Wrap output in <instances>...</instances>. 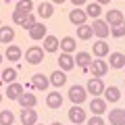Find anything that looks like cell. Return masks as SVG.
<instances>
[{
    "label": "cell",
    "mask_w": 125,
    "mask_h": 125,
    "mask_svg": "<svg viewBox=\"0 0 125 125\" xmlns=\"http://www.w3.org/2000/svg\"><path fill=\"white\" fill-rule=\"evenodd\" d=\"M85 98H88V90H85L83 85L73 83L71 88H69V100H71L73 104H81Z\"/></svg>",
    "instance_id": "6da1fadb"
},
{
    "label": "cell",
    "mask_w": 125,
    "mask_h": 125,
    "mask_svg": "<svg viewBox=\"0 0 125 125\" xmlns=\"http://www.w3.org/2000/svg\"><path fill=\"white\" fill-rule=\"evenodd\" d=\"M92 31H94V36H98V40H104L106 36H111V25L104 19H96L92 23Z\"/></svg>",
    "instance_id": "7a4b0ae2"
},
{
    "label": "cell",
    "mask_w": 125,
    "mask_h": 125,
    "mask_svg": "<svg viewBox=\"0 0 125 125\" xmlns=\"http://www.w3.org/2000/svg\"><path fill=\"white\" fill-rule=\"evenodd\" d=\"M44 52L46 50L40 48V46H31V48L25 52V58H27L29 65H40V62L44 61Z\"/></svg>",
    "instance_id": "3957f363"
},
{
    "label": "cell",
    "mask_w": 125,
    "mask_h": 125,
    "mask_svg": "<svg viewBox=\"0 0 125 125\" xmlns=\"http://www.w3.org/2000/svg\"><path fill=\"white\" fill-rule=\"evenodd\" d=\"M88 71L94 73V77H104L108 73V62H104L102 58H96V61L90 62V69Z\"/></svg>",
    "instance_id": "277c9868"
},
{
    "label": "cell",
    "mask_w": 125,
    "mask_h": 125,
    "mask_svg": "<svg viewBox=\"0 0 125 125\" xmlns=\"http://www.w3.org/2000/svg\"><path fill=\"white\" fill-rule=\"evenodd\" d=\"M104 88H106V85L102 83V77H92V79L88 81V85H85L88 94H92V96H100V94L104 92Z\"/></svg>",
    "instance_id": "5b68a950"
},
{
    "label": "cell",
    "mask_w": 125,
    "mask_h": 125,
    "mask_svg": "<svg viewBox=\"0 0 125 125\" xmlns=\"http://www.w3.org/2000/svg\"><path fill=\"white\" fill-rule=\"evenodd\" d=\"M69 119L73 121V125L83 123V119H85V111L79 106V104H73V106L69 108Z\"/></svg>",
    "instance_id": "8992f818"
},
{
    "label": "cell",
    "mask_w": 125,
    "mask_h": 125,
    "mask_svg": "<svg viewBox=\"0 0 125 125\" xmlns=\"http://www.w3.org/2000/svg\"><path fill=\"white\" fill-rule=\"evenodd\" d=\"M58 67H61V71H71V69L75 67V58L69 52H62L61 56H58Z\"/></svg>",
    "instance_id": "52a82bcc"
},
{
    "label": "cell",
    "mask_w": 125,
    "mask_h": 125,
    "mask_svg": "<svg viewBox=\"0 0 125 125\" xmlns=\"http://www.w3.org/2000/svg\"><path fill=\"white\" fill-rule=\"evenodd\" d=\"M27 31H29L31 40H44L46 38V25L44 23H36V25H31Z\"/></svg>",
    "instance_id": "ba28073f"
},
{
    "label": "cell",
    "mask_w": 125,
    "mask_h": 125,
    "mask_svg": "<svg viewBox=\"0 0 125 125\" xmlns=\"http://www.w3.org/2000/svg\"><path fill=\"white\" fill-rule=\"evenodd\" d=\"M90 108H92L94 115H104L106 113V100L100 98V96H94V100L90 102Z\"/></svg>",
    "instance_id": "9c48e42d"
},
{
    "label": "cell",
    "mask_w": 125,
    "mask_h": 125,
    "mask_svg": "<svg viewBox=\"0 0 125 125\" xmlns=\"http://www.w3.org/2000/svg\"><path fill=\"white\" fill-rule=\"evenodd\" d=\"M36 121H38L36 108H23L21 111V123L23 125H36Z\"/></svg>",
    "instance_id": "30bf717a"
},
{
    "label": "cell",
    "mask_w": 125,
    "mask_h": 125,
    "mask_svg": "<svg viewBox=\"0 0 125 125\" xmlns=\"http://www.w3.org/2000/svg\"><path fill=\"white\" fill-rule=\"evenodd\" d=\"M104 100L106 102H117V100H121V90L117 88V85H108V88H104Z\"/></svg>",
    "instance_id": "8fae6325"
},
{
    "label": "cell",
    "mask_w": 125,
    "mask_h": 125,
    "mask_svg": "<svg viewBox=\"0 0 125 125\" xmlns=\"http://www.w3.org/2000/svg\"><path fill=\"white\" fill-rule=\"evenodd\" d=\"M104 21H106L111 27H115V25H119V23H123L125 19H123V13H121V10L113 9V10H108V13H106V19H104Z\"/></svg>",
    "instance_id": "7c38bea8"
},
{
    "label": "cell",
    "mask_w": 125,
    "mask_h": 125,
    "mask_svg": "<svg viewBox=\"0 0 125 125\" xmlns=\"http://www.w3.org/2000/svg\"><path fill=\"white\" fill-rule=\"evenodd\" d=\"M19 104H21L23 108H36V96H33V94H29V92H23L21 96H19V100H17Z\"/></svg>",
    "instance_id": "4fadbf2b"
},
{
    "label": "cell",
    "mask_w": 125,
    "mask_h": 125,
    "mask_svg": "<svg viewBox=\"0 0 125 125\" xmlns=\"http://www.w3.org/2000/svg\"><path fill=\"white\" fill-rule=\"evenodd\" d=\"M48 83H50V79L44 75V73H36V75L31 77V85H33L36 90H46Z\"/></svg>",
    "instance_id": "5bb4252c"
},
{
    "label": "cell",
    "mask_w": 125,
    "mask_h": 125,
    "mask_svg": "<svg viewBox=\"0 0 125 125\" xmlns=\"http://www.w3.org/2000/svg\"><path fill=\"white\" fill-rule=\"evenodd\" d=\"M25 92L23 90L21 83H17V81H13V83H9V88H6V96H9L10 100H19V96Z\"/></svg>",
    "instance_id": "9a60e30c"
},
{
    "label": "cell",
    "mask_w": 125,
    "mask_h": 125,
    "mask_svg": "<svg viewBox=\"0 0 125 125\" xmlns=\"http://www.w3.org/2000/svg\"><path fill=\"white\" fill-rule=\"evenodd\" d=\"M85 19H88V15H85V10H81V9H73L71 15H69V21H71L73 25H83Z\"/></svg>",
    "instance_id": "2e32d148"
},
{
    "label": "cell",
    "mask_w": 125,
    "mask_h": 125,
    "mask_svg": "<svg viewBox=\"0 0 125 125\" xmlns=\"http://www.w3.org/2000/svg\"><path fill=\"white\" fill-rule=\"evenodd\" d=\"M108 117H111V123L113 125H125V111L123 108H113L111 113H108Z\"/></svg>",
    "instance_id": "e0dca14e"
},
{
    "label": "cell",
    "mask_w": 125,
    "mask_h": 125,
    "mask_svg": "<svg viewBox=\"0 0 125 125\" xmlns=\"http://www.w3.org/2000/svg\"><path fill=\"white\" fill-rule=\"evenodd\" d=\"M108 67L123 69V67H125V54H123V52H113L111 58H108Z\"/></svg>",
    "instance_id": "ac0fdd59"
},
{
    "label": "cell",
    "mask_w": 125,
    "mask_h": 125,
    "mask_svg": "<svg viewBox=\"0 0 125 125\" xmlns=\"http://www.w3.org/2000/svg\"><path fill=\"white\" fill-rule=\"evenodd\" d=\"M15 38V29L9 25H0V42L2 44H10Z\"/></svg>",
    "instance_id": "d6986e66"
},
{
    "label": "cell",
    "mask_w": 125,
    "mask_h": 125,
    "mask_svg": "<svg viewBox=\"0 0 125 125\" xmlns=\"http://www.w3.org/2000/svg\"><path fill=\"white\" fill-rule=\"evenodd\" d=\"M58 48H61L62 52H69V54H71L73 50H75V38L65 36L62 40H58Z\"/></svg>",
    "instance_id": "ffe728a7"
},
{
    "label": "cell",
    "mask_w": 125,
    "mask_h": 125,
    "mask_svg": "<svg viewBox=\"0 0 125 125\" xmlns=\"http://www.w3.org/2000/svg\"><path fill=\"white\" fill-rule=\"evenodd\" d=\"M50 83L52 85H56V88H61V85H65L67 83V75H65V71H52L50 73Z\"/></svg>",
    "instance_id": "44dd1931"
},
{
    "label": "cell",
    "mask_w": 125,
    "mask_h": 125,
    "mask_svg": "<svg viewBox=\"0 0 125 125\" xmlns=\"http://www.w3.org/2000/svg\"><path fill=\"white\" fill-rule=\"evenodd\" d=\"M90 62H92V56H90L88 52H79L75 56V65H77V67H81V71H88V69H90Z\"/></svg>",
    "instance_id": "7402d4cb"
},
{
    "label": "cell",
    "mask_w": 125,
    "mask_h": 125,
    "mask_svg": "<svg viewBox=\"0 0 125 125\" xmlns=\"http://www.w3.org/2000/svg\"><path fill=\"white\" fill-rule=\"evenodd\" d=\"M38 15H40L42 19H50L54 15V4L52 2H42V4L38 6Z\"/></svg>",
    "instance_id": "603a6c76"
},
{
    "label": "cell",
    "mask_w": 125,
    "mask_h": 125,
    "mask_svg": "<svg viewBox=\"0 0 125 125\" xmlns=\"http://www.w3.org/2000/svg\"><path fill=\"white\" fill-rule=\"evenodd\" d=\"M92 52L96 54V56H98V58L106 56V54H108V44H106V42H104V40H98V42H96V44L92 46Z\"/></svg>",
    "instance_id": "cb8c5ba5"
},
{
    "label": "cell",
    "mask_w": 125,
    "mask_h": 125,
    "mask_svg": "<svg viewBox=\"0 0 125 125\" xmlns=\"http://www.w3.org/2000/svg\"><path fill=\"white\" fill-rule=\"evenodd\" d=\"M42 48H44L46 52H54V50H58V38L52 36V33L46 36V38H44V46H42Z\"/></svg>",
    "instance_id": "d4e9b609"
},
{
    "label": "cell",
    "mask_w": 125,
    "mask_h": 125,
    "mask_svg": "<svg viewBox=\"0 0 125 125\" xmlns=\"http://www.w3.org/2000/svg\"><path fill=\"white\" fill-rule=\"evenodd\" d=\"M94 36V31H92V25H77V38H79V40H90V38Z\"/></svg>",
    "instance_id": "484cf974"
},
{
    "label": "cell",
    "mask_w": 125,
    "mask_h": 125,
    "mask_svg": "<svg viewBox=\"0 0 125 125\" xmlns=\"http://www.w3.org/2000/svg\"><path fill=\"white\" fill-rule=\"evenodd\" d=\"M46 104H48V108H58L62 104V96L58 92H52L48 94V98H46Z\"/></svg>",
    "instance_id": "4316f807"
},
{
    "label": "cell",
    "mask_w": 125,
    "mask_h": 125,
    "mask_svg": "<svg viewBox=\"0 0 125 125\" xmlns=\"http://www.w3.org/2000/svg\"><path fill=\"white\" fill-rule=\"evenodd\" d=\"M15 10H19V13H23V15H29L31 10H33V2H31V0H19Z\"/></svg>",
    "instance_id": "83f0119b"
},
{
    "label": "cell",
    "mask_w": 125,
    "mask_h": 125,
    "mask_svg": "<svg viewBox=\"0 0 125 125\" xmlns=\"http://www.w3.org/2000/svg\"><path fill=\"white\" fill-rule=\"evenodd\" d=\"M2 81H4V83H13L15 79H17V69H13V67H6L4 71H2Z\"/></svg>",
    "instance_id": "f1b7e54d"
},
{
    "label": "cell",
    "mask_w": 125,
    "mask_h": 125,
    "mask_svg": "<svg viewBox=\"0 0 125 125\" xmlns=\"http://www.w3.org/2000/svg\"><path fill=\"white\" fill-rule=\"evenodd\" d=\"M6 58L13 62H19V58H21V48L19 46H9L6 48Z\"/></svg>",
    "instance_id": "f546056e"
},
{
    "label": "cell",
    "mask_w": 125,
    "mask_h": 125,
    "mask_svg": "<svg viewBox=\"0 0 125 125\" xmlns=\"http://www.w3.org/2000/svg\"><path fill=\"white\" fill-rule=\"evenodd\" d=\"M100 13H102V9H100L98 2H92V4H88V9H85V15H88V17L100 19Z\"/></svg>",
    "instance_id": "4dcf8cb0"
},
{
    "label": "cell",
    "mask_w": 125,
    "mask_h": 125,
    "mask_svg": "<svg viewBox=\"0 0 125 125\" xmlns=\"http://www.w3.org/2000/svg\"><path fill=\"white\" fill-rule=\"evenodd\" d=\"M15 115L10 111H0V125H13Z\"/></svg>",
    "instance_id": "1f68e13d"
},
{
    "label": "cell",
    "mask_w": 125,
    "mask_h": 125,
    "mask_svg": "<svg viewBox=\"0 0 125 125\" xmlns=\"http://www.w3.org/2000/svg\"><path fill=\"white\" fill-rule=\"evenodd\" d=\"M111 36H113V38H123V36H125V21L113 27V29H111Z\"/></svg>",
    "instance_id": "d6a6232c"
},
{
    "label": "cell",
    "mask_w": 125,
    "mask_h": 125,
    "mask_svg": "<svg viewBox=\"0 0 125 125\" xmlns=\"http://www.w3.org/2000/svg\"><path fill=\"white\" fill-rule=\"evenodd\" d=\"M36 23H38V21H36V17H33V15L29 13V15H25V19H23L21 27H25V29H29V27H31V25H36Z\"/></svg>",
    "instance_id": "836d02e7"
},
{
    "label": "cell",
    "mask_w": 125,
    "mask_h": 125,
    "mask_svg": "<svg viewBox=\"0 0 125 125\" xmlns=\"http://www.w3.org/2000/svg\"><path fill=\"white\" fill-rule=\"evenodd\" d=\"M88 125H104V121H102V117H100V115H94V117H90V119H88Z\"/></svg>",
    "instance_id": "e575fe53"
},
{
    "label": "cell",
    "mask_w": 125,
    "mask_h": 125,
    "mask_svg": "<svg viewBox=\"0 0 125 125\" xmlns=\"http://www.w3.org/2000/svg\"><path fill=\"white\" fill-rule=\"evenodd\" d=\"M23 19H25V15H23V13H19V10H13V21L17 23V25H21Z\"/></svg>",
    "instance_id": "d590c367"
},
{
    "label": "cell",
    "mask_w": 125,
    "mask_h": 125,
    "mask_svg": "<svg viewBox=\"0 0 125 125\" xmlns=\"http://www.w3.org/2000/svg\"><path fill=\"white\" fill-rule=\"evenodd\" d=\"M69 2H73V4H75V6H77V9H79V6H81V4H83L85 0H69Z\"/></svg>",
    "instance_id": "8d00e7d4"
},
{
    "label": "cell",
    "mask_w": 125,
    "mask_h": 125,
    "mask_svg": "<svg viewBox=\"0 0 125 125\" xmlns=\"http://www.w3.org/2000/svg\"><path fill=\"white\" fill-rule=\"evenodd\" d=\"M96 2H98V4L102 6V4H108V2H111V0H96Z\"/></svg>",
    "instance_id": "74e56055"
},
{
    "label": "cell",
    "mask_w": 125,
    "mask_h": 125,
    "mask_svg": "<svg viewBox=\"0 0 125 125\" xmlns=\"http://www.w3.org/2000/svg\"><path fill=\"white\" fill-rule=\"evenodd\" d=\"M54 4H62V2H67V0H52Z\"/></svg>",
    "instance_id": "f35d334b"
},
{
    "label": "cell",
    "mask_w": 125,
    "mask_h": 125,
    "mask_svg": "<svg viewBox=\"0 0 125 125\" xmlns=\"http://www.w3.org/2000/svg\"><path fill=\"white\" fill-rule=\"evenodd\" d=\"M52 125H62V123H58V121H54V123H52Z\"/></svg>",
    "instance_id": "ab89813d"
},
{
    "label": "cell",
    "mask_w": 125,
    "mask_h": 125,
    "mask_svg": "<svg viewBox=\"0 0 125 125\" xmlns=\"http://www.w3.org/2000/svg\"><path fill=\"white\" fill-rule=\"evenodd\" d=\"M0 62H2V54H0Z\"/></svg>",
    "instance_id": "60d3db41"
},
{
    "label": "cell",
    "mask_w": 125,
    "mask_h": 125,
    "mask_svg": "<svg viewBox=\"0 0 125 125\" xmlns=\"http://www.w3.org/2000/svg\"><path fill=\"white\" fill-rule=\"evenodd\" d=\"M0 100H2V94H0Z\"/></svg>",
    "instance_id": "b9f144b4"
},
{
    "label": "cell",
    "mask_w": 125,
    "mask_h": 125,
    "mask_svg": "<svg viewBox=\"0 0 125 125\" xmlns=\"http://www.w3.org/2000/svg\"><path fill=\"white\" fill-rule=\"evenodd\" d=\"M36 125H40V123H36Z\"/></svg>",
    "instance_id": "7bdbcfd3"
},
{
    "label": "cell",
    "mask_w": 125,
    "mask_h": 125,
    "mask_svg": "<svg viewBox=\"0 0 125 125\" xmlns=\"http://www.w3.org/2000/svg\"><path fill=\"white\" fill-rule=\"evenodd\" d=\"M0 25H2V23H0Z\"/></svg>",
    "instance_id": "ee69618b"
},
{
    "label": "cell",
    "mask_w": 125,
    "mask_h": 125,
    "mask_svg": "<svg viewBox=\"0 0 125 125\" xmlns=\"http://www.w3.org/2000/svg\"><path fill=\"white\" fill-rule=\"evenodd\" d=\"M6 2H9V0H6Z\"/></svg>",
    "instance_id": "f6af8a7d"
},
{
    "label": "cell",
    "mask_w": 125,
    "mask_h": 125,
    "mask_svg": "<svg viewBox=\"0 0 125 125\" xmlns=\"http://www.w3.org/2000/svg\"><path fill=\"white\" fill-rule=\"evenodd\" d=\"M123 111H125V108H123Z\"/></svg>",
    "instance_id": "bcb514c9"
},
{
    "label": "cell",
    "mask_w": 125,
    "mask_h": 125,
    "mask_svg": "<svg viewBox=\"0 0 125 125\" xmlns=\"http://www.w3.org/2000/svg\"><path fill=\"white\" fill-rule=\"evenodd\" d=\"M123 2H125V0H123Z\"/></svg>",
    "instance_id": "7dc6e473"
}]
</instances>
